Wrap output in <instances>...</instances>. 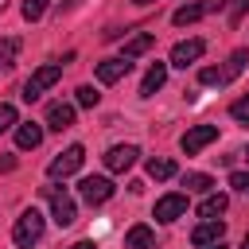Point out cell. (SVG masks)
I'll return each mask as SVG.
<instances>
[{"mask_svg":"<svg viewBox=\"0 0 249 249\" xmlns=\"http://www.w3.org/2000/svg\"><path fill=\"white\" fill-rule=\"evenodd\" d=\"M62 78V62H47V66H39L27 82H23V101H35V97H43L54 82Z\"/></svg>","mask_w":249,"mask_h":249,"instance_id":"6da1fadb","label":"cell"},{"mask_svg":"<svg viewBox=\"0 0 249 249\" xmlns=\"http://www.w3.org/2000/svg\"><path fill=\"white\" fill-rule=\"evenodd\" d=\"M43 195H47V202H51V218H54L58 226H74L78 210H74V198L66 195V187H43Z\"/></svg>","mask_w":249,"mask_h":249,"instance_id":"7a4b0ae2","label":"cell"},{"mask_svg":"<svg viewBox=\"0 0 249 249\" xmlns=\"http://www.w3.org/2000/svg\"><path fill=\"white\" fill-rule=\"evenodd\" d=\"M12 237H16V245H35L43 237V214L39 210H23L16 218V226H12Z\"/></svg>","mask_w":249,"mask_h":249,"instance_id":"3957f363","label":"cell"},{"mask_svg":"<svg viewBox=\"0 0 249 249\" xmlns=\"http://www.w3.org/2000/svg\"><path fill=\"white\" fill-rule=\"evenodd\" d=\"M82 160H86V148H82V144H70L66 152H58V156L51 160L47 175H51V179H66V175H74V171L82 167Z\"/></svg>","mask_w":249,"mask_h":249,"instance_id":"277c9868","label":"cell"},{"mask_svg":"<svg viewBox=\"0 0 249 249\" xmlns=\"http://www.w3.org/2000/svg\"><path fill=\"white\" fill-rule=\"evenodd\" d=\"M113 191H117V187H113L105 175H86V179L78 183V195H82L89 206H101V202H109V198H113Z\"/></svg>","mask_w":249,"mask_h":249,"instance_id":"5b68a950","label":"cell"},{"mask_svg":"<svg viewBox=\"0 0 249 249\" xmlns=\"http://www.w3.org/2000/svg\"><path fill=\"white\" fill-rule=\"evenodd\" d=\"M218 140V128L214 124H195V128H187L183 132V140H179V148L187 152V156H198L206 144H214Z\"/></svg>","mask_w":249,"mask_h":249,"instance_id":"8992f818","label":"cell"},{"mask_svg":"<svg viewBox=\"0 0 249 249\" xmlns=\"http://www.w3.org/2000/svg\"><path fill=\"white\" fill-rule=\"evenodd\" d=\"M202 51H206V43L202 39H183V43H175V51H171V62L167 66H191V62H198L202 58Z\"/></svg>","mask_w":249,"mask_h":249,"instance_id":"52a82bcc","label":"cell"},{"mask_svg":"<svg viewBox=\"0 0 249 249\" xmlns=\"http://www.w3.org/2000/svg\"><path fill=\"white\" fill-rule=\"evenodd\" d=\"M136 156H140L136 144H113V148L105 152V167H109V171H128V167L136 163Z\"/></svg>","mask_w":249,"mask_h":249,"instance_id":"ba28073f","label":"cell"},{"mask_svg":"<svg viewBox=\"0 0 249 249\" xmlns=\"http://www.w3.org/2000/svg\"><path fill=\"white\" fill-rule=\"evenodd\" d=\"M187 214V195H163L160 202H156V222H175V218H183Z\"/></svg>","mask_w":249,"mask_h":249,"instance_id":"9c48e42d","label":"cell"},{"mask_svg":"<svg viewBox=\"0 0 249 249\" xmlns=\"http://www.w3.org/2000/svg\"><path fill=\"white\" fill-rule=\"evenodd\" d=\"M128 70H132L128 58H105V62H97V82H101V86H113V82H121Z\"/></svg>","mask_w":249,"mask_h":249,"instance_id":"30bf717a","label":"cell"},{"mask_svg":"<svg viewBox=\"0 0 249 249\" xmlns=\"http://www.w3.org/2000/svg\"><path fill=\"white\" fill-rule=\"evenodd\" d=\"M222 233H226V222H222V218H202V226L191 233V241L202 249V245H214V241H222Z\"/></svg>","mask_w":249,"mask_h":249,"instance_id":"8fae6325","label":"cell"},{"mask_svg":"<svg viewBox=\"0 0 249 249\" xmlns=\"http://www.w3.org/2000/svg\"><path fill=\"white\" fill-rule=\"evenodd\" d=\"M70 124H74V105H66V101H51V105H47V128L62 132V128H70Z\"/></svg>","mask_w":249,"mask_h":249,"instance_id":"7c38bea8","label":"cell"},{"mask_svg":"<svg viewBox=\"0 0 249 249\" xmlns=\"http://www.w3.org/2000/svg\"><path fill=\"white\" fill-rule=\"evenodd\" d=\"M163 82H167V62H152L144 82H140V97H152L156 89H163Z\"/></svg>","mask_w":249,"mask_h":249,"instance_id":"4fadbf2b","label":"cell"},{"mask_svg":"<svg viewBox=\"0 0 249 249\" xmlns=\"http://www.w3.org/2000/svg\"><path fill=\"white\" fill-rule=\"evenodd\" d=\"M206 12H210V0H202V4H183V8H175L171 23H175V27H187V23H198Z\"/></svg>","mask_w":249,"mask_h":249,"instance_id":"5bb4252c","label":"cell"},{"mask_svg":"<svg viewBox=\"0 0 249 249\" xmlns=\"http://www.w3.org/2000/svg\"><path fill=\"white\" fill-rule=\"evenodd\" d=\"M16 144L27 152V148H39L43 144V124H35V121H27V124H16Z\"/></svg>","mask_w":249,"mask_h":249,"instance_id":"9a60e30c","label":"cell"},{"mask_svg":"<svg viewBox=\"0 0 249 249\" xmlns=\"http://www.w3.org/2000/svg\"><path fill=\"white\" fill-rule=\"evenodd\" d=\"M226 206H230V198H226V195H214V191H210V195H206V198L198 202V218H222V214H226Z\"/></svg>","mask_w":249,"mask_h":249,"instance_id":"2e32d148","label":"cell"},{"mask_svg":"<svg viewBox=\"0 0 249 249\" xmlns=\"http://www.w3.org/2000/svg\"><path fill=\"white\" fill-rule=\"evenodd\" d=\"M152 43H156V39H152L148 31H140V35H132V39L124 43V51H121V58H128V62H132V58H140L144 51H152Z\"/></svg>","mask_w":249,"mask_h":249,"instance_id":"e0dca14e","label":"cell"},{"mask_svg":"<svg viewBox=\"0 0 249 249\" xmlns=\"http://www.w3.org/2000/svg\"><path fill=\"white\" fill-rule=\"evenodd\" d=\"M152 230L148 226H132L128 233H124V249H152Z\"/></svg>","mask_w":249,"mask_h":249,"instance_id":"ac0fdd59","label":"cell"},{"mask_svg":"<svg viewBox=\"0 0 249 249\" xmlns=\"http://www.w3.org/2000/svg\"><path fill=\"white\" fill-rule=\"evenodd\" d=\"M148 175H152V179H171V175H175V163H171L167 156H152V160H148Z\"/></svg>","mask_w":249,"mask_h":249,"instance_id":"d6986e66","label":"cell"},{"mask_svg":"<svg viewBox=\"0 0 249 249\" xmlns=\"http://www.w3.org/2000/svg\"><path fill=\"white\" fill-rule=\"evenodd\" d=\"M16 54H19V35L0 39V70H8V66L16 62Z\"/></svg>","mask_w":249,"mask_h":249,"instance_id":"ffe728a7","label":"cell"},{"mask_svg":"<svg viewBox=\"0 0 249 249\" xmlns=\"http://www.w3.org/2000/svg\"><path fill=\"white\" fill-rule=\"evenodd\" d=\"M198 82H202V86H226L230 74H226V66H202V70H198Z\"/></svg>","mask_w":249,"mask_h":249,"instance_id":"44dd1931","label":"cell"},{"mask_svg":"<svg viewBox=\"0 0 249 249\" xmlns=\"http://www.w3.org/2000/svg\"><path fill=\"white\" fill-rule=\"evenodd\" d=\"M183 187H187V191H202V195H210L214 179H210V175H202V171H187V175H183Z\"/></svg>","mask_w":249,"mask_h":249,"instance_id":"7402d4cb","label":"cell"},{"mask_svg":"<svg viewBox=\"0 0 249 249\" xmlns=\"http://www.w3.org/2000/svg\"><path fill=\"white\" fill-rule=\"evenodd\" d=\"M47 4H51V0H23V8H19V12H23V19H27V23H35V19L47 12Z\"/></svg>","mask_w":249,"mask_h":249,"instance_id":"603a6c76","label":"cell"},{"mask_svg":"<svg viewBox=\"0 0 249 249\" xmlns=\"http://www.w3.org/2000/svg\"><path fill=\"white\" fill-rule=\"evenodd\" d=\"M245 62H249V51H233V54H230V62H226V74H230V78H237V74L245 70Z\"/></svg>","mask_w":249,"mask_h":249,"instance_id":"cb8c5ba5","label":"cell"},{"mask_svg":"<svg viewBox=\"0 0 249 249\" xmlns=\"http://www.w3.org/2000/svg\"><path fill=\"white\" fill-rule=\"evenodd\" d=\"M101 101V93L93 89V86H78V105H86V109H93Z\"/></svg>","mask_w":249,"mask_h":249,"instance_id":"d4e9b609","label":"cell"},{"mask_svg":"<svg viewBox=\"0 0 249 249\" xmlns=\"http://www.w3.org/2000/svg\"><path fill=\"white\" fill-rule=\"evenodd\" d=\"M230 117H233V121H245V124H249V93H245V97H237V101L230 105Z\"/></svg>","mask_w":249,"mask_h":249,"instance_id":"484cf974","label":"cell"},{"mask_svg":"<svg viewBox=\"0 0 249 249\" xmlns=\"http://www.w3.org/2000/svg\"><path fill=\"white\" fill-rule=\"evenodd\" d=\"M16 124V105H8V101H0V132H8Z\"/></svg>","mask_w":249,"mask_h":249,"instance_id":"4316f807","label":"cell"},{"mask_svg":"<svg viewBox=\"0 0 249 249\" xmlns=\"http://www.w3.org/2000/svg\"><path fill=\"white\" fill-rule=\"evenodd\" d=\"M230 187H237L241 195H249V171H233L230 175Z\"/></svg>","mask_w":249,"mask_h":249,"instance_id":"83f0119b","label":"cell"},{"mask_svg":"<svg viewBox=\"0 0 249 249\" xmlns=\"http://www.w3.org/2000/svg\"><path fill=\"white\" fill-rule=\"evenodd\" d=\"M12 167H16V160L12 156H0V171H12Z\"/></svg>","mask_w":249,"mask_h":249,"instance_id":"f1b7e54d","label":"cell"},{"mask_svg":"<svg viewBox=\"0 0 249 249\" xmlns=\"http://www.w3.org/2000/svg\"><path fill=\"white\" fill-rule=\"evenodd\" d=\"M245 12H249V0H237V12H233V19H241Z\"/></svg>","mask_w":249,"mask_h":249,"instance_id":"f546056e","label":"cell"},{"mask_svg":"<svg viewBox=\"0 0 249 249\" xmlns=\"http://www.w3.org/2000/svg\"><path fill=\"white\" fill-rule=\"evenodd\" d=\"M70 249H97V245H93V241H74Z\"/></svg>","mask_w":249,"mask_h":249,"instance_id":"4dcf8cb0","label":"cell"},{"mask_svg":"<svg viewBox=\"0 0 249 249\" xmlns=\"http://www.w3.org/2000/svg\"><path fill=\"white\" fill-rule=\"evenodd\" d=\"M82 0H62V12H70V8H78Z\"/></svg>","mask_w":249,"mask_h":249,"instance_id":"1f68e13d","label":"cell"},{"mask_svg":"<svg viewBox=\"0 0 249 249\" xmlns=\"http://www.w3.org/2000/svg\"><path fill=\"white\" fill-rule=\"evenodd\" d=\"M202 249H226V245H222V241H214V245H202Z\"/></svg>","mask_w":249,"mask_h":249,"instance_id":"d6a6232c","label":"cell"},{"mask_svg":"<svg viewBox=\"0 0 249 249\" xmlns=\"http://www.w3.org/2000/svg\"><path fill=\"white\" fill-rule=\"evenodd\" d=\"M132 4H136V8H144V4H152V0H132Z\"/></svg>","mask_w":249,"mask_h":249,"instance_id":"836d02e7","label":"cell"},{"mask_svg":"<svg viewBox=\"0 0 249 249\" xmlns=\"http://www.w3.org/2000/svg\"><path fill=\"white\" fill-rule=\"evenodd\" d=\"M241 249H249V233H245V245H241Z\"/></svg>","mask_w":249,"mask_h":249,"instance_id":"e575fe53","label":"cell"},{"mask_svg":"<svg viewBox=\"0 0 249 249\" xmlns=\"http://www.w3.org/2000/svg\"><path fill=\"white\" fill-rule=\"evenodd\" d=\"M0 12H4V0H0Z\"/></svg>","mask_w":249,"mask_h":249,"instance_id":"d590c367","label":"cell"}]
</instances>
